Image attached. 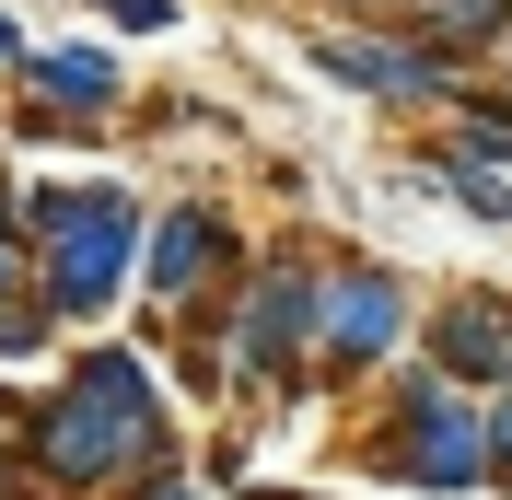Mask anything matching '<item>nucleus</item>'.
I'll use <instances>...</instances> for the list:
<instances>
[{"instance_id":"obj_1","label":"nucleus","mask_w":512,"mask_h":500,"mask_svg":"<svg viewBox=\"0 0 512 500\" xmlns=\"http://www.w3.org/2000/svg\"><path fill=\"white\" fill-rule=\"evenodd\" d=\"M35 454L59 477H117V466H140L152 454V373L140 361H82V384H70L47 419H35Z\"/></svg>"},{"instance_id":"obj_2","label":"nucleus","mask_w":512,"mask_h":500,"mask_svg":"<svg viewBox=\"0 0 512 500\" xmlns=\"http://www.w3.org/2000/svg\"><path fill=\"white\" fill-rule=\"evenodd\" d=\"M128 198H35V245H47V291H59L70 314H94L105 291L128 280V245H140V233H128Z\"/></svg>"},{"instance_id":"obj_3","label":"nucleus","mask_w":512,"mask_h":500,"mask_svg":"<svg viewBox=\"0 0 512 500\" xmlns=\"http://www.w3.org/2000/svg\"><path fill=\"white\" fill-rule=\"evenodd\" d=\"M396 466H408V477H431V489H466V477H489V407H454L443 384H419Z\"/></svg>"},{"instance_id":"obj_4","label":"nucleus","mask_w":512,"mask_h":500,"mask_svg":"<svg viewBox=\"0 0 512 500\" xmlns=\"http://www.w3.org/2000/svg\"><path fill=\"white\" fill-rule=\"evenodd\" d=\"M396 314L408 303H396L384 280H350L338 303H326V349H338V361H373V349H396Z\"/></svg>"},{"instance_id":"obj_5","label":"nucleus","mask_w":512,"mask_h":500,"mask_svg":"<svg viewBox=\"0 0 512 500\" xmlns=\"http://www.w3.org/2000/svg\"><path fill=\"white\" fill-rule=\"evenodd\" d=\"M303 326H315V280H291V268L256 280V303H245V349H256V361H280Z\"/></svg>"},{"instance_id":"obj_6","label":"nucleus","mask_w":512,"mask_h":500,"mask_svg":"<svg viewBox=\"0 0 512 500\" xmlns=\"http://www.w3.org/2000/svg\"><path fill=\"white\" fill-rule=\"evenodd\" d=\"M315 59L338 70V82H361V94H431V59H408V47H338V35H326Z\"/></svg>"},{"instance_id":"obj_7","label":"nucleus","mask_w":512,"mask_h":500,"mask_svg":"<svg viewBox=\"0 0 512 500\" xmlns=\"http://www.w3.org/2000/svg\"><path fill=\"white\" fill-rule=\"evenodd\" d=\"M443 349L466 361V373H512V303H466L443 326Z\"/></svg>"},{"instance_id":"obj_8","label":"nucleus","mask_w":512,"mask_h":500,"mask_svg":"<svg viewBox=\"0 0 512 500\" xmlns=\"http://www.w3.org/2000/svg\"><path fill=\"white\" fill-rule=\"evenodd\" d=\"M210 245H222V233H210V210H175V221H163V245H152V280L187 291V268H198Z\"/></svg>"},{"instance_id":"obj_9","label":"nucleus","mask_w":512,"mask_h":500,"mask_svg":"<svg viewBox=\"0 0 512 500\" xmlns=\"http://www.w3.org/2000/svg\"><path fill=\"white\" fill-rule=\"evenodd\" d=\"M35 82L70 94V105H94V94H117V59H35Z\"/></svg>"},{"instance_id":"obj_10","label":"nucleus","mask_w":512,"mask_h":500,"mask_svg":"<svg viewBox=\"0 0 512 500\" xmlns=\"http://www.w3.org/2000/svg\"><path fill=\"white\" fill-rule=\"evenodd\" d=\"M419 12H431L443 35H478V24H501V0H419Z\"/></svg>"},{"instance_id":"obj_11","label":"nucleus","mask_w":512,"mask_h":500,"mask_svg":"<svg viewBox=\"0 0 512 500\" xmlns=\"http://www.w3.org/2000/svg\"><path fill=\"white\" fill-rule=\"evenodd\" d=\"M478 152H512V105H478V128H466Z\"/></svg>"},{"instance_id":"obj_12","label":"nucleus","mask_w":512,"mask_h":500,"mask_svg":"<svg viewBox=\"0 0 512 500\" xmlns=\"http://www.w3.org/2000/svg\"><path fill=\"white\" fill-rule=\"evenodd\" d=\"M105 12H117V24H163V0H105Z\"/></svg>"},{"instance_id":"obj_13","label":"nucleus","mask_w":512,"mask_h":500,"mask_svg":"<svg viewBox=\"0 0 512 500\" xmlns=\"http://www.w3.org/2000/svg\"><path fill=\"white\" fill-rule=\"evenodd\" d=\"M489 454H512V396H501V407H489Z\"/></svg>"},{"instance_id":"obj_14","label":"nucleus","mask_w":512,"mask_h":500,"mask_svg":"<svg viewBox=\"0 0 512 500\" xmlns=\"http://www.w3.org/2000/svg\"><path fill=\"white\" fill-rule=\"evenodd\" d=\"M140 500H198V489H175V477H163V489H140Z\"/></svg>"},{"instance_id":"obj_15","label":"nucleus","mask_w":512,"mask_h":500,"mask_svg":"<svg viewBox=\"0 0 512 500\" xmlns=\"http://www.w3.org/2000/svg\"><path fill=\"white\" fill-rule=\"evenodd\" d=\"M0 59H12V24H0Z\"/></svg>"}]
</instances>
